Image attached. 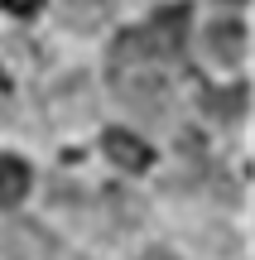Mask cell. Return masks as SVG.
<instances>
[{
	"instance_id": "6da1fadb",
	"label": "cell",
	"mask_w": 255,
	"mask_h": 260,
	"mask_svg": "<svg viewBox=\"0 0 255 260\" xmlns=\"http://www.w3.org/2000/svg\"><path fill=\"white\" fill-rule=\"evenodd\" d=\"M188 24H193V10L178 0V5L154 10V19L144 24V34H150V44H154V53H159V58H183V44H188Z\"/></svg>"
},
{
	"instance_id": "7a4b0ae2",
	"label": "cell",
	"mask_w": 255,
	"mask_h": 260,
	"mask_svg": "<svg viewBox=\"0 0 255 260\" xmlns=\"http://www.w3.org/2000/svg\"><path fill=\"white\" fill-rule=\"evenodd\" d=\"M101 149L111 154V164H121V169H125V174H144V169L154 164V149L144 145L140 135H130V130H121V125L101 130Z\"/></svg>"
},
{
	"instance_id": "3957f363",
	"label": "cell",
	"mask_w": 255,
	"mask_h": 260,
	"mask_svg": "<svg viewBox=\"0 0 255 260\" xmlns=\"http://www.w3.org/2000/svg\"><path fill=\"white\" fill-rule=\"evenodd\" d=\"M207 53L217 58V63L236 68L241 58H246V24H241V19H217V24H207Z\"/></svg>"
},
{
	"instance_id": "277c9868",
	"label": "cell",
	"mask_w": 255,
	"mask_h": 260,
	"mask_svg": "<svg viewBox=\"0 0 255 260\" xmlns=\"http://www.w3.org/2000/svg\"><path fill=\"white\" fill-rule=\"evenodd\" d=\"M24 193H29V164L15 154H0V207L24 203Z\"/></svg>"
},
{
	"instance_id": "5b68a950",
	"label": "cell",
	"mask_w": 255,
	"mask_h": 260,
	"mask_svg": "<svg viewBox=\"0 0 255 260\" xmlns=\"http://www.w3.org/2000/svg\"><path fill=\"white\" fill-rule=\"evenodd\" d=\"M202 111L212 116V121H241V111H246V87H222V92H202Z\"/></svg>"
},
{
	"instance_id": "8992f818",
	"label": "cell",
	"mask_w": 255,
	"mask_h": 260,
	"mask_svg": "<svg viewBox=\"0 0 255 260\" xmlns=\"http://www.w3.org/2000/svg\"><path fill=\"white\" fill-rule=\"evenodd\" d=\"M0 5H5L15 19H29V15H39V10H44V0H0Z\"/></svg>"
},
{
	"instance_id": "52a82bcc",
	"label": "cell",
	"mask_w": 255,
	"mask_h": 260,
	"mask_svg": "<svg viewBox=\"0 0 255 260\" xmlns=\"http://www.w3.org/2000/svg\"><path fill=\"white\" fill-rule=\"evenodd\" d=\"M10 96V77H5V68H0V102Z\"/></svg>"
},
{
	"instance_id": "ba28073f",
	"label": "cell",
	"mask_w": 255,
	"mask_h": 260,
	"mask_svg": "<svg viewBox=\"0 0 255 260\" xmlns=\"http://www.w3.org/2000/svg\"><path fill=\"white\" fill-rule=\"evenodd\" d=\"M222 5H246V0H222Z\"/></svg>"
}]
</instances>
